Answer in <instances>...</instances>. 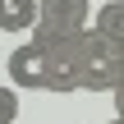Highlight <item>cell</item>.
<instances>
[{"label":"cell","instance_id":"3957f363","mask_svg":"<svg viewBox=\"0 0 124 124\" xmlns=\"http://www.w3.org/2000/svg\"><path fill=\"white\" fill-rule=\"evenodd\" d=\"M5 74H9V87L18 92H51V55L41 41H23L5 55Z\"/></svg>","mask_w":124,"mask_h":124},{"label":"cell","instance_id":"9c48e42d","mask_svg":"<svg viewBox=\"0 0 124 124\" xmlns=\"http://www.w3.org/2000/svg\"><path fill=\"white\" fill-rule=\"evenodd\" d=\"M110 124H124V120H120V115H115V120H110Z\"/></svg>","mask_w":124,"mask_h":124},{"label":"cell","instance_id":"5b68a950","mask_svg":"<svg viewBox=\"0 0 124 124\" xmlns=\"http://www.w3.org/2000/svg\"><path fill=\"white\" fill-rule=\"evenodd\" d=\"M37 18H41V0H5V9H0L5 32H28L32 37Z\"/></svg>","mask_w":124,"mask_h":124},{"label":"cell","instance_id":"8992f818","mask_svg":"<svg viewBox=\"0 0 124 124\" xmlns=\"http://www.w3.org/2000/svg\"><path fill=\"white\" fill-rule=\"evenodd\" d=\"M92 28H97L101 37H110V41H120V46H124V0H106V5L97 9Z\"/></svg>","mask_w":124,"mask_h":124},{"label":"cell","instance_id":"6da1fadb","mask_svg":"<svg viewBox=\"0 0 124 124\" xmlns=\"http://www.w3.org/2000/svg\"><path fill=\"white\" fill-rule=\"evenodd\" d=\"M78 60H83V92H115L124 78V46L101 37L97 28L78 37Z\"/></svg>","mask_w":124,"mask_h":124},{"label":"cell","instance_id":"ba28073f","mask_svg":"<svg viewBox=\"0 0 124 124\" xmlns=\"http://www.w3.org/2000/svg\"><path fill=\"white\" fill-rule=\"evenodd\" d=\"M110 97H115V115H120V120H124V78H120V87H115Z\"/></svg>","mask_w":124,"mask_h":124},{"label":"cell","instance_id":"52a82bcc","mask_svg":"<svg viewBox=\"0 0 124 124\" xmlns=\"http://www.w3.org/2000/svg\"><path fill=\"white\" fill-rule=\"evenodd\" d=\"M18 120V87H5L0 92V124H14Z\"/></svg>","mask_w":124,"mask_h":124},{"label":"cell","instance_id":"7a4b0ae2","mask_svg":"<svg viewBox=\"0 0 124 124\" xmlns=\"http://www.w3.org/2000/svg\"><path fill=\"white\" fill-rule=\"evenodd\" d=\"M92 5L87 0H41V18L32 28V41L55 46V41H78L83 32H92Z\"/></svg>","mask_w":124,"mask_h":124},{"label":"cell","instance_id":"277c9868","mask_svg":"<svg viewBox=\"0 0 124 124\" xmlns=\"http://www.w3.org/2000/svg\"><path fill=\"white\" fill-rule=\"evenodd\" d=\"M51 55V92L69 97V92H83V60H78V41H55L46 46Z\"/></svg>","mask_w":124,"mask_h":124}]
</instances>
